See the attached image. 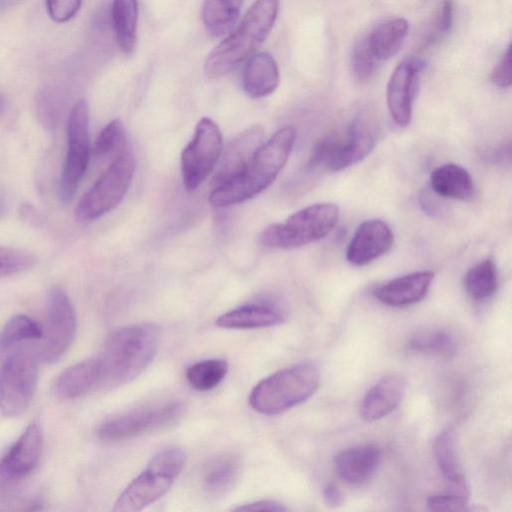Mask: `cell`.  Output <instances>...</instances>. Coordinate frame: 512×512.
Instances as JSON below:
<instances>
[{"instance_id":"4fadbf2b","label":"cell","mask_w":512,"mask_h":512,"mask_svg":"<svg viewBox=\"0 0 512 512\" xmlns=\"http://www.w3.org/2000/svg\"><path fill=\"white\" fill-rule=\"evenodd\" d=\"M67 140L68 148L60 179L63 202L70 201L76 193L89 162V109L84 99L77 101L70 112Z\"/></svg>"},{"instance_id":"4dcf8cb0","label":"cell","mask_w":512,"mask_h":512,"mask_svg":"<svg viewBox=\"0 0 512 512\" xmlns=\"http://www.w3.org/2000/svg\"><path fill=\"white\" fill-rule=\"evenodd\" d=\"M498 286V274L494 262L487 258L468 270L464 278V287L475 301L482 302L491 298Z\"/></svg>"},{"instance_id":"cb8c5ba5","label":"cell","mask_w":512,"mask_h":512,"mask_svg":"<svg viewBox=\"0 0 512 512\" xmlns=\"http://www.w3.org/2000/svg\"><path fill=\"white\" fill-rule=\"evenodd\" d=\"M241 474L240 459L231 453L212 458L201 473V487L207 496L219 498L227 494Z\"/></svg>"},{"instance_id":"d6986e66","label":"cell","mask_w":512,"mask_h":512,"mask_svg":"<svg viewBox=\"0 0 512 512\" xmlns=\"http://www.w3.org/2000/svg\"><path fill=\"white\" fill-rule=\"evenodd\" d=\"M406 382L398 373L379 379L364 395L359 413L368 422L382 419L392 413L401 402Z\"/></svg>"},{"instance_id":"8d00e7d4","label":"cell","mask_w":512,"mask_h":512,"mask_svg":"<svg viewBox=\"0 0 512 512\" xmlns=\"http://www.w3.org/2000/svg\"><path fill=\"white\" fill-rule=\"evenodd\" d=\"M454 5L452 0H442L427 35V43L433 44L443 38L451 29L453 23Z\"/></svg>"},{"instance_id":"60d3db41","label":"cell","mask_w":512,"mask_h":512,"mask_svg":"<svg viewBox=\"0 0 512 512\" xmlns=\"http://www.w3.org/2000/svg\"><path fill=\"white\" fill-rule=\"evenodd\" d=\"M237 511H265V512H282L286 511L287 509L281 504L276 501L272 500H261L252 502L240 507L235 508Z\"/></svg>"},{"instance_id":"603a6c76","label":"cell","mask_w":512,"mask_h":512,"mask_svg":"<svg viewBox=\"0 0 512 512\" xmlns=\"http://www.w3.org/2000/svg\"><path fill=\"white\" fill-rule=\"evenodd\" d=\"M98 381V358H90L62 371L52 385V392L58 399L70 400L97 386Z\"/></svg>"},{"instance_id":"ab89813d","label":"cell","mask_w":512,"mask_h":512,"mask_svg":"<svg viewBox=\"0 0 512 512\" xmlns=\"http://www.w3.org/2000/svg\"><path fill=\"white\" fill-rule=\"evenodd\" d=\"M491 81L498 87L511 85V45H509L491 73Z\"/></svg>"},{"instance_id":"9c48e42d","label":"cell","mask_w":512,"mask_h":512,"mask_svg":"<svg viewBox=\"0 0 512 512\" xmlns=\"http://www.w3.org/2000/svg\"><path fill=\"white\" fill-rule=\"evenodd\" d=\"M136 168L134 155L124 151L114 158L79 201L75 216L81 222L95 220L113 210L127 193Z\"/></svg>"},{"instance_id":"74e56055","label":"cell","mask_w":512,"mask_h":512,"mask_svg":"<svg viewBox=\"0 0 512 512\" xmlns=\"http://www.w3.org/2000/svg\"><path fill=\"white\" fill-rule=\"evenodd\" d=\"M469 496L446 491L443 494L431 495L426 502L431 511H462L466 510Z\"/></svg>"},{"instance_id":"f1b7e54d","label":"cell","mask_w":512,"mask_h":512,"mask_svg":"<svg viewBox=\"0 0 512 512\" xmlns=\"http://www.w3.org/2000/svg\"><path fill=\"white\" fill-rule=\"evenodd\" d=\"M244 0H204L202 20L207 31L213 36L231 31L240 15Z\"/></svg>"},{"instance_id":"8fae6325","label":"cell","mask_w":512,"mask_h":512,"mask_svg":"<svg viewBox=\"0 0 512 512\" xmlns=\"http://www.w3.org/2000/svg\"><path fill=\"white\" fill-rule=\"evenodd\" d=\"M222 152V134L215 121L199 120L194 135L181 153V173L187 192L197 190L216 167Z\"/></svg>"},{"instance_id":"2e32d148","label":"cell","mask_w":512,"mask_h":512,"mask_svg":"<svg viewBox=\"0 0 512 512\" xmlns=\"http://www.w3.org/2000/svg\"><path fill=\"white\" fill-rule=\"evenodd\" d=\"M393 244V232L381 219L362 222L355 231L346 251L354 266H364L386 254Z\"/></svg>"},{"instance_id":"ee69618b","label":"cell","mask_w":512,"mask_h":512,"mask_svg":"<svg viewBox=\"0 0 512 512\" xmlns=\"http://www.w3.org/2000/svg\"><path fill=\"white\" fill-rule=\"evenodd\" d=\"M5 211V203L2 198H0V217Z\"/></svg>"},{"instance_id":"30bf717a","label":"cell","mask_w":512,"mask_h":512,"mask_svg":"<svg viewBox=\"0 0 512 512\" xmlns=\"http://www.w3.org/2000/svg\"><path fill=\"white\" fill-rule=\"evenodd\" d=\"M184 407L178 401H167L135 408L104 421L97 437L105 442L135 438L166 429L177 423Z\"/></svg>"},{"instance_id":"b9f144b4","label":"cell","mask_w":512,"mask_h":512,"mask_svg":"<svg viewBox=\"0 0 512 512\" xmlns=\"http://www.w3.org/2000/svg\"><path fill=\"white\" fill-rule=\"evenodd\" d=\"M323 500L327 506L336 508L343 504L344 497L338 486L330 482L323 488Z\"/></svg>"},{"instance_id":"e575fe53","label":"cell","mask_w":512,"mask_h":512,"mask_svg":"<svg viewBox=\"0 0 512 512\" xmlns=\"http://www.w3.org/2000/svg\"><path fill=\"white\" fill-rule=\"evenodd\" d=\"M378 59L371 51L367 36L361 37L354 45L351 54V72L358 82L368 81L376 71Z\"/></svg>"},{"instance_id":"4316f807","label":"cell","mask_w":512,"mask_h":512,"mask_svg":"<svg viewBox=\"0 0 512 512\" xmlns=\"http://www.w3.org/2000/svg\"><path fill=\"white\" fill-rule=\"evenodd\" d=\"M409 30L404 18L386 20L376 25L367 36L371 51L378 60H388L400 50Z\"/></svg>"},{"instance_id":"484cf974","label":"cell","mask_w":512,"mask_h":512,"mask_svg":"<svg viewBox=\"0 0 512 512\" xmlns=\"http://www.w3.org/2000/svg\"><path fill=\"white\" fill-rule=\"evenodd\" d=\"M430 188L438 196L468 200L474 194L470 173L455 163H446L434 169L430 175Z\"/></svg>"},{"instance_id":"f546056e","label":"cell","mask_w":512,"mask_h":512,"mask_svg":"<svg viewBox=\"0 0 512 512\" xmlns=\"http://www.w3.org/2000/svg\"><path fill=\"white\" fill-rule=\"evenodd\" d=\"M42 328L24 314L11 317L0 330V364L22 342L42 338Z\"/></svg>"},{"instance_id":"e0dca14e","label":"cell","mask_w":512,"mask_h":512,"mask_svg":"<svg viewBox=\"0 0 512 512\" xmlns=\"http://www.w3.org/2000/svg\"><path fill=\"white\" fill-rule=\"evenodd\" d=\"M264 128L253 125L241 132L227 146L220 157L213 177V183L219 186L239 174L263 144Z\"/></svg>"},{"instance_id":"7402d4cb","label":"cell","mask_w":512,"mask_h":512,"mask_svg":"<svg viewBox=\"0 0 512 512\" xmlns=\"http://www.w3.org/2000/svg\"><path fill=\"white\" fill-rule=\"evenodd\" d=\"M433 454L447 484V491L469 496V486L460 465L454 436L450 429H445L436 436L433 442Z\"/></svg>"},{"instance_id":"7a4b0ae2","label":"cell","mask_w":512,"mask_h":512,"mask_svg":"<svg viewBox=\"0 0 512 512\" xmlns=\"http://www.w3.org/2000/svg\"><path fill=\"white\" fill-rule=\"evenodd\" d=\"M295 140L296 130L292 126L276 131L239 174L211 191L210 204L217 208L239 204L265 190L285 166Z\"/></svg>"},{"instance_id":"83f0119b","label":"cell","mask_w":512,"mask_h":512,"mask_svg":"<svg viewBox=\"0 0 512 512\" xmlns=\"http://www.w3.org/2000/svg\"><path fill=\"white\" fill-rule=\"evenodd\" d=\"M111 17L119 48L125 54L132 53L137 41V0H113Z\"/></svg>"},{"instance_id":"ac0fdd59","label":"cell","mask_w":512,"mask_h":512,"mask_svg":"<svg viewBox=\"0 0 512 512\" xmlns=\"http://www.w3.org/2000/svg\"><path fill=\"white\" fill-rule=\"evenodd\" d=\"M382 459L381 449L375 444H362L337 453L333 466L338 477L350 485L368 482L378 470Z\"/></svg>"},{"instance_id":"8992f818","label":"cell","mask_w":512,"mask_h":512,"mask_svg":"<svg viewBox=\"0 0 512 512\" xmlns=\"http://www.w3.org/2000/svg\"><path fill=\"white\" fill-rule=\"evenodd\" d=\"M377 123L366 115L352 120L343 136H329L312 148L308 166L338 172L362 161L373 150Z\"/></svg>"},{"instance_id":"44dd1931","label":"cell","mask_w":512,"mask_h":512,"mask_svg":"<svg viewBox=\"0 0 512 512\" xmlns=\"http://www.w3.org/2000/svg\"><path fill=\"white\" fill-rule=\"evenodd\" d=\"M279 81L278 65L269 53H256L246 60L242 85L250 97L257 99L272 94L278 87Z\"/></svg>"},{"instance_id":"3957f363","label":"cell","mask_w":512,"mask_h":512,"mask_svg":"<svg viewBox=\"0 0 512 512\" xmlns=\"http://www.w3.org/2000/svg\"><path fill=\"white\" fill-rule=\"evenodd\" d=\"M278 11L279 0H256L240 24L207 56L206 76L221 78L251 57L269 35Z\"/></svg>"},{"instance_id":"52a82bcc","label":"cell","mask_w":512,"mask_h":512,"mask_svg":"<svg viewBox=\"0 0 512 512\" xmlns=\"http://www.w3.org/2000/svg\"><path fill=\"white\" fill-rule=\"evenodd\" d=\"M338 219L339 208L336 204H313L295 212L282 223L268 226L260 234L259 240L269 248H298L327 236Z\"/></svg>"},{"instance_id":"f35d334b","label":"cell","mask_w":512,"mask_h":512,"mask_svg":"<svg viewBox=\"0 0 512 512\" xmlns=\"http://www.w3.org/2000/svg\"><path fill=\"white\" fill-rule=\"evenodd\" d=\"M81 3V0H46V9L53 21L64 23L77 14L81 8Z\"/></svg>"},{"instance_id":"9a60e30c","label":"cell","mask_w":512,"mask_h":512,"mask_svg":"<svg viewBox=\"0 0 512 512\" xmlns=\"http://www.w3.org/2000/svg\"><path fill=\"white\" fill-rule=\"evenodd\" d=\"M425 62L410 57L399 63L387 84V105L391 118L401 127L407 126L412 118V107L416 97L420 76Z\"/></svg>"},{"instance_id":"1f68e13d","label":"cell","mask_w":512,"mask_h":512,"mask_svg":"<svg viewBox=\"0 0 512 512\" xmlns=\"http://www.w3.org/2000/svg\"><path fill=\"white\" fill-rule=\"evenodd\" d=\"M408 348L415 353L451 357L456 353L457 343L450 332L437 329L414 336L409 341Z\"/></svg>"},{"instance_id":"ffe728a7","label":"cell","mask_w":512,"mask_h":512,"mask_svg":"<svg viewBox=\"0 0 512 512\" xmlns=\"http://www.w3.org/2000/svg\"><path fill=\"white\" fill-rule=\"evenodd\" d=\"M433 278L434 273L431 271L412 272L378 286L373 294L381 303L387 306H410L425 298Z\"/></svg>"},{"instance_id":"5bb4252c","label":"cell","mask_w":512,"mask_h":512,"mask_svg":"<svg viewBox=\"0 0 512 512\" xmlns=\"http://www.w3.org/2000/svg\"><path fill=\"white\" fill-rule=\"evenodd\" d=\"M43 450V433L30 423L0 459V496L12 493L37 468Z\"/></svg>"},{"instance_id":"7c38bea8","label":"cell","mask_w":512,"mask_h":512,"mask_svg":"<svg viewBox=\"0 0 512 512\" xmlns=\"http://www.w3.org/2000/svg\"><path fill=\"white\" fill-rule=\"evenodd\" d=\"M77 330V315L66 291L54 286L47 298L42 346L38 352L43 362H57L71 346Z\"/></svg>"},{"instance_id":"7bdbcfd3","label":"cell","mask_w":512,"mask_h":512,"mask_svg":"<svg viewBox=\"0 0 512 512\" xmlns=\"http://www.w3.org/2000/svg\"><path fill=\"white\" fill-rule=\"evenodd\" d=\"M5 99L0 95V114L3 112V110L5 109Z\"/></svg>"},{"instance_id":"836d02e7","label":"cell","mask_w":512,"mask_h":512,"mask_svg":"<svg viewBox=\"0 0 512 512\" xmlns=\"http://www.w3.org/2000/svg\"><path fill=\"white\" fill-rule=\"evenodd\" d=\"M126 132L121 120L114 119L109 122L98 134L92 152L95 156L115 157L125 151Z\"/></svg>"},{"instance_id":"ba28073f","label":"cell","mask_w":512,"mask_h":512,"mask_svg":"<svg viewBox=\"0 0 512 512\" xmlns=\"http://www.w3.org/2000/svg\"><path fill=\"white\" fill-rule=\"evenodd\" d=\"M38 352L19 346L0 364V413L21 416L29 407L39 377Z\"/></svg>"},{"instance_id":"277c9868","label":"cell","mask_w":512,"mask_h":512,"mask_svg":"<svg viewBox=\"0 0 512 512\" xmlns=\"http://www.w3.org/2000/svg\"><path fill=\"white\" fill-rule=\"evenodd\" d=\"M320 371L313 362L283 368L261 380L250 392L252 409L277 415L309 399L320 384Z\"/></svg>"},{"instance_id":"d590c367","label":"cell","mask_w":512,"mask_h":512,"mask_svg":"<svg viewBox=\"0 0 512 512\" xmlns=\"http://www.w3.org/2000/svg\"><path fill=\"white\" fill-rule=\"evenodd\" d=\"M36 262L37 258L28 251L0 247V277L24 272L32 268Z\"/></svg>"},{"instance_id":"d4e9b609","label":"cell","mask_w":512,"mask_h":512,"mask_svg":"<svg viewBox=\"0 0 512 512\" xmlns=\"http://www.w3.org/2000/svg\"><path fill=\"white\" fill-rule=\"evenodd\" d=\"M286 319L278 307L266 304H248L221 315L216 324L226 329H251L279 325Z\"/></svg>"},{"instance_id":"6da1fadb","label":"cell","mask_w":512,"mask_h":512,"mask_svg":"<svg viewBox=\"0 0 512 512\" xmlns=\"http://www.w3.org/2000/svg\"><path fill=\"white\" fill-rule=\"evenodd\" d=\"M160 342V330L152 323H137L114 331L99 361L101 389H113L139 376L153 361Z\"/></svg>"},{"instance_id":"d6a6232c","label":"cell","mask_w":512,"mask_h":512,"mask_svg":"<svg viewBox=\"0 0 512 512\" xmlns=\"http://www.w3.org/2000/svg\"><path fill=\"white\" fill-rule=\"evenodd\" d=\"M228 372V364L222 359H206L194 363L186 371L189 384L198 391H209L218 386Z\"/></svg>"},{"instance_id":"5b68a950","label":"cell","mask_w":512,"mask_h":512,"mask_svg":"<svg viewBox=\"0 0 512 512\" xmlns=\"http://www.w3.org/2000/svg\"><path fill=\"white\" fill-rule=\"evenodd\" d=\"M186 453L177 447L159 451L116 500L113 511H140L163 497L186 463Z\"/></svg>"}]
</instances>
